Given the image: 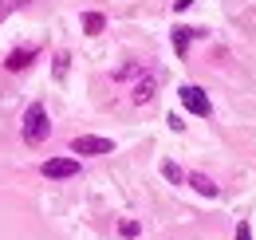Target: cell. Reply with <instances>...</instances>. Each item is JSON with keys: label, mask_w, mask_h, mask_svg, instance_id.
<instances>
[{"label": "cell", "mask_w": 256, "mask_h": 240, "mask_svg": "<svg viewBox=\"0 0 256 240\" xmlns=\"http://www.w3.org/2000/svg\"><path fill=\"white\" fill-rule=\"evenodd\" d=\"M20 134H24L28 146H44V142H48V134H52V118H48V106H44V102H32V106L24 110Z\"/></svg>", "instance_id": "obj_1"}, {"label": "cell", "mask_w": 256, "mask_h": 240, "mask_svg": "<svg viewBox=\"0 0 256 240\" xmlns=\"http://www.w3.org/2000/svg\"><path fill=\"white\" fill-rule=\"evenodd\" d=\"M178 98L186 102V110H193L197 118H209V114H213V102H209V94L197 87V83H186V87H178Z\"/></svg>", "instance_id": "obj_2"}, {"label": "cell", "mask_w": 256, "mask_h": 240, "mask_svg": "<svg viewBox=\"0 0 256 240\" xmlns=\"http://www.w3.org/2000/svg\"><path fill=\"white\" fill-rule=\"evenodd\" d=\"M71 154H83V158H98V154H114L110 138H98V134H79L71 142Z\"/></svg>", "instance_id": "obj_3"}, {"label": "cell", "mask_w": 256, "mask_h": 240, "mask_svg": "<svg viewBox=\"0 0 256 240\" xmlns=\"http://www.w3.org/2000/svg\"><path fill=\"white\" fill-rule=\"evenodd\" d=\"M40 174L52 178V181H67V178L79 174V158H48V162L40 166Z\"/></svg>", "instance_id": "obj_4"}, {"label": "cell", "mask_w": 256, "mask_h": 240, "mask_svg": "<svg viewBox=\"0 0 256 240\" xmlns=\"http://www.w3.org/2000/svg\"><path fill=\"white\" fill-rule=\"evenodd\" d=\"M36 56H40V48H36V44L12 48V52H8V60H4V67H8V71H28V67L36 63Z\"/></svg>", "instance_id": "obj_5"}, {"label": "cell", "mask_w": 256, "mask_h": 240, "mask_svg": "<svg viewBox=\"0 0 256 240\" xmlns=\"http://www.w3.org/2000/svg\"><path fill=\"white\" fill-rule=\"evenodd\" d=\"M154 94H158V79L142 71V75H138V83H134V94H130V98H134L138 106H146V102H150Z\"/></svg>", "instance_id": "obj_6"}, {"label": "cell", "mask_w": 256, "mask_h": 240, "mask_svg": "<svg viewBox=\"0 0 256 240\" xmlns=\"http://www.w3.org/2000/svg\"><path fill=\"white\" fill-rule=\"evenodd\" d=\"M186 181H190V185L201 193V197H217V193H221V185L209 178V174H186Z\"/></svg>", "instance_id": "obj_7"}, {"label": "cell", "mask_w": 256, "mask_h": 240, "mask_svg": "<svg viewBox=\"0 0 256 240\" xmlns=\"http://www.w3.org/2000/svg\"><path fill=\"white\" fill-rule=\"evenodd\" d=\"M193 36H205V28H174V52H178V56H186Z\"/></svg>", "instance_id": "obj_8"}, {"label": "cell", "mask_w": 256, "mask_h": 240, "mask_svg": "<svg viewBox=\"0 0 256 240\" xmlns=\"http://www.w3.org/2000/svg\"><path fill=\"white\" fill-rule=\"evenodd\" d=\"M118 236H122V240H138V236H142V220L122 216V220H118Z\"/></svg>", "instance_id": "obj_9"}, {"label": "cell", "mask_w": 256, "mask_h": 240, "mask_svg": "<svg viewBox=\"0 0 256 240\" xmlns=\"http://www.w3.org/2000/svg\"><path fill=\"white\" fill-rule=\"evenodd\" d=\"M102 28H106V16L102 12H83V32L87 36H98Z\"/></svg>", "instance_id": "obj_10"}, {"label": "cell", "mask_w": 256, "mask_h": 240, "mask_svg": "<svg viewBox=\"0 0 256 240\" xmlns=\"http://www.w3.org/2000/svg\"><path fill=\"white\" fill-rule=\"evenodd\" d=\"M162 178L174 181V185H182V181H186V170H182L178 162H162Z\"/></svg>", "instance_id": "obj_11"}, {"label": "cell", "mask_w": 256, "mask_h": 240, "mask_svg": "<svg viewBox=\"0 0 256 240\" xmlns=\"http://www.w3.org/2000/svg\"><path fill=\"white\" fill-rule=\"evenodd\" d=\"M20 8H28V0H0V24H4L12 12H20Z\"/></svg>", "instance_id": "obj_12"}, {"label": "cell", "mask_w": 256, "mask_h": 240, "mask_svg": "<svg viewBox=\"0 0 256 240\" xmlns=\"http://www.w3.org/2000/svg\"><path fill=\"white\" fill-rule=\"evenodd\" d=\"M134 75H142V63H126L122 71H114V79H134Z\"/></svg>", "instance_id": "obj_13"}, {"label": "cell", "mask_w": 256, "mask_h": 240, "mask_svg": "<svg viewBox=\"0 0 256 240\" xmlns=\"http://www.w3.org/2000/svg\"><path fill=\"white\" fill-rule=\"evenodd\" d=\"M232 240H252V224H248V220H240V224H236V236Z\"/></svg>", "instance_id": "obj_14"}, {"label": "cell", "mask_w": 256, "mask_h": 240, "mask_svg": "<svg viewBox=\"0 0 256 240\" xmlns=\"http://www.w3.org/2000/svg\"><path fill=\"white\" fill-rule=\"evenodd\" d=\"M166 122H170V130H186V122L178 118V110H174V114H170V118H166Z\"/></svg>", "instance_id": "obj_15"}, {"label": "cell", "mask_w": 256, "mask_h": 240, "mask_svg": "<svg viewBox=\"0 0 256 240\" xmlns=\"http://www.w3.org/2000/svg\"><path fill=\"white\" fill-rule=\"evenodd\" d=\"M64 71H67V56H56V75L64 79Z\"/></svg>", "instance_id": "obj_16"}, {"label": "cell", "mask_w": 256, "mask_h": 240, "mask_svg": "<svg viewBox=\"0 0 256 240\" xmlns=\"http://www.w3.org/2000/svg\"><path fill=\"white\" fill-rule=\"evenodd\" d=\"M190 4H193V0H174V12H186Z\"/></svg>", "instance_id": "obj_17"}]
</instances>
